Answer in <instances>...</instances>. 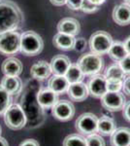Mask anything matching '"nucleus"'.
I'll list each match as a JSON object with an SVG mask.
<instances>
[{"label":"nucleus","mask_w":130,"mask_h":146,"mask_svg":"<svg viewBox=\"0 0 130 146\" xmlns=\"http://www.w3.org/2000/svg\"><path fill=\"white\" fill-rule=\"evenodd\" d=\"M37 100H38L39 105L43 109H51L58 101V95L49 90V88L43 89L38 93Z\"/></svg>","instance_id":"4468645a"},{"label":"nucleus","mask_w":130,"mask_h":146,"mask_svg":"<svg viewBox=\"0 0 130 146\" xmlns=\"http://www.w3.org/2000/svg\"><path fill=\"white\" fill-rule=\"evenodd\" d=\"M1 69L6 76H18L22 72V62L16 58H8L2 63Z\"/></svg>","instance_id":"dca6fc26"},{"label":"nucleus","mask_w":130,"mask_h":146,"mask_svg":"<svg viewBox=\"0 0 130 146\" xmlns=\"http://www.w3.org/2000/svg\"><path fill=\"white\" fill-rule=\"evenodd\" d=\"M108 54H109V56L115 62H121L125 56L128 55L126 49H125L123 42H120V41L113 42L111 48L109 49Z\"/></svg>","instance_id":"4be33fe9"},{"label":"nucleus","mask_w":130,"mask_h":146,"mask_svg":"<svg viewBox=\"0 0 130 146\" xmlns=\"http://www.w3.org/2000/svg\"><path fill=\"white\" fill-rule=\"evenodd\" d=\"M122 81H108L107 80V89L108 92H119L122 89Z\"/></svg>","instance_id":"c756f323"},{"label":"nucleus","mask_w":130,"mask_h":146,"mask_svg":"<svg viewBox=\"0 0 130 146\" xmlns=\"http://www.w3.org/2000/svg\"><path fill=\"white\" fill-rule=\"evenodd\" d=\"M4 122L9 129H22L26 124V115L18 104H11L4 113Z\"/></svg>","instance_id":"39448f33"},{"label":"nucleus","mask_w":130,"mask_h":146,"mask_svg":"<svg viewBox=\"0 0 130 146\" xmlns=\"http://www.w3.org/2000/svg\"><path fill=\"white\" fill-rule=\"evenodd\" d=\"M53 43L54 47L62 51H70L74 49L75 36L65 33H56L53 36Z\"/></svg>","instance_id":"aec40b11"},{"label":"nucleus","mask_w":130,"mask_h":146,"mask_svg":"<svg viewBox=\"0 0 130 146\" xmlns=\"http://www.w3.org/2000/svg\"><path fill=\"white\" fill-rule=\"evenodd\" d=\"M30 74L33 78L37 80H45L49 78L51 74V64L45 60H40L31 66Z\"/></svg>","instance_id":"a211bd4d"},{"label":"nucleus","mask_w":130,"mask_h":146,"mask_svg":"<svg viewBox=\"0 0 130 146\" xmlns=\"http://www.w3.org/2000/svg\"><path fill=\"white\" fill-rule=\"evenodd\" d=\"M12 103L11 95H9L7 92L0 86V116H3L6 110L10 107Z\"/></svg>","instance_id":"bb28decb"},{"label":"nucleus","mask_w":130,"mask_h":146,"mask_svg":"<svg viewBox=\"0 0 130 146\" xmlns=\"http://www.w3.org/2000/svg\"><path fill=\"white\" fill-rule=\"evenodd\" d=\"M20 34L16 30L0 33V54L12 56L20 52Z\"/></svg>","instance_id":"20e7f679"},{"label":"nucleus","mask_w":130,"mask_h":146,"mask_svg":"<svg viewBox=\"0 0 130 146\" xmlns=\"http://www.w3.org/2000/svg\"><path fill=\"white\" fill-rule=\"evenodd\" d=\"M98 118L93 113L86 112L80 115L76 121V129L82 135L88 136L97 131Z\"/></svg>","instance_id":"0eeeda50"},{"label":"nucleus","mask_w":130,"mask_h":146,"mask_svg":"<svg viewBox=\"0 0 130 146\" xmlns=\"http://www.w3.org/2000/svg\"><path fill=\"white\" fill-rule=\"evenodd\" d=\"M115 129V121L110 117L102 116L98 119L97 125V131L101 135L109 136L111 135Z\"/></svg>","instance_id":"5701e85b"},{"label":"nucleus","mask_w":130,"mask_h":146,"mask_svg":"<svg viewBox=\"0 0 130 146\" xmlns=\"http://www.w3.org/2000/svg\"><path fill=\"white\" fill-rule=\"evenodd\" d=\"M49 64H51V73H53V75L64 76L66 71L71 65V60L67 56L56 55L51 58Z\"/></svg>","instance_id":"f8f14e48"},{"label":"nucleus","mask_w":130,"mask_h":146,"mask_svg":"<svg viewBox=\"0 0 130 146\" xmlns=\"http://www.w3.org/2000/svg\"><path fill=\"white\" fill-rule=\"evenodd\" d=\"M0 146H9L7 140L4 137H1V136H0Z\"/></svg>","instance_id":"ea45409f"},{"label":"nucleus","mask_w":130,"mask_h":146,"mask_svg":"<svg viewBox=\"0 0 130 146\" xmlns=\"http://www.w3.org/2000/svg\"><path fill=\"white\" fill-rule=\"evenodd\" d=\"M77 64L80 66L84 75L92 76V75L99 74V72L103 70L104 60L102 56L96 55L90 52L80 56Z\"/></svg>","instance_id":"7ed1b4c3"},{"label":"nucleus","mask_w":130,"mask_h":146,"mask_svg":"<svg viewBox=\"0 0 130 146\" xmlns=\"http://www.w3.org/2000/svg\"><path fill=\"white\" fill-rule=\"evenodd\" d=\"M20 146H39V143L37 140L35 139H25L23 140L22 143L20 144Z\"/></svg>","instance_id":"c9c22d12"},{"label":"nucleus","mask_w":130,"mask_h":146,"mask_svg":"<svg viewBox=\"0 0 130 146\" xmlns=\"http://www.w3.org/2000/svg\"><path fill=\"white\" fill-rule=\"evenodd\" d=\"M86 47V41L84 37H80V38H75V43H74V49L73 50L77 52H82L84 51Z\"/></svg>","instance_id":"7c9ffc66"},{"label":"nucleus","mask_w":130,"mask_h":146,"mask_svg":"<svg viewBox=\"0 0 130 146\" xmlns=\"http://www.w3.org/2000/svg\"><path fill=\"white\" fill-rule=\"evenodd\" d=\"M122 115H123L124 119L130 123V101L125 103L124 107L122 108Z\"/></svg>","instance_id":"72a5a7b5"},{"label":"nucleus","mask_w":130,"mask_h":146,"mask_svg":"<svg viewBox=\"0 0 130 146\" xmlns=\"http://www.w3.org/2000/svg\"><path fill=\"white\" fill-rule=\"evenodd\" d=\"M130 143V129L119 128L115 129L111 135L112 146H128Z\"/></svg>","instance_id":"6ab92c4d"},{"label":"nucleus","mask_w":130,"mask_h":146,"mask_svg":"<svg viewBox=\"0 0 130 146\" xmlns=\"http://www.w3.org/2000/svg\"><path fill=\"white\" fill-rule=\"evenodd\" d=\"M89 95L95 98H101L108 92L107 79L104 75H92L87 84Z\"/></svg>","instance_id":"9d476101"},{"label":"nucleus","mask_w":130,"mask_h":146,"mask_svg":"<svg viewBox=\"0 0 130 146\" xmlns=\"http://www.w3.org/2000/svg\"><path fill=\"white\" fill-rule=\"evenodd\" d=\"M64 76L67 79V81L69 82V84H74L82 82L86 75L84 74V72L82 71V69L77 63H75V64L71 63V65L68 68L67 71H66Z\"/></svg>","instance_id":"393cba45"},{"label":"nucleus","mask_w":130,"mask_h":146,"mask_svg":"<svg viewBox=\"0 0 130 146\" xmlns=\"http://www.w3.org/2000/svg\"><path fill=\"white\" fill-rule=\"evenodd\" d=\"M63 146H87L86 138L78 133H73L66 136L63 140Z\"/></svg>","instance_id":"a878e982"},{"label":"nucleus","mask_w":130,"mask_h":146,"mask_svg":"<svg viewBox=\"0 0 130 146\" xmlns=\"http://www.w3.org/2000/svg\"><path fill=\"white\" fill-rule=\"evenodd\" d=\"M124 1V3H126V4H128V5H130V0H123Z\"/></svg>","instance_id":"a19ab883"},{"label":"nucleus","mask_w":130,"mask_h":146,"mask_svg":"<svg viewBox=\"0 0 130 146\" xmlns=\"http://www.w3.org/2000/svg\"><path fill=\"white\" fill-rule=\"evenodd\" d=\"M23 23V13L15 2L0 0V33L16 30Z\"/></svg>","instance_id":"f257e3e1"},{"label":"nucleus","mask_w":130,"mask_h":146,"mask_svg":"<svg viewBox=\"0 0 130 146\" xmlns=\"http://www.w3.org/2000/svg\"><path fill=\"white\" fill-rule=\"evenodd\" d=\"M67 94L72 101L80 102V101H84L86 100L89 95V92L87 85L82 83V82H79V83L70 84L68 87Z\"/></svg>","instance_id":"9b49d317"},{"label":"nucleus","mask_w":130,"mask_h":146,"mask_svg":"<svg viewBox=\"0 0 130 146\" xmlns=\"http://www.w3.org/2000/svg\"><path fill=\"white\" fill-rule=\"evenodd\" d=\"M49 1H51V3L54 6H62V5H64V4H66L67 0H49Z\"/></svg>","instance_id":"e433bc0d"},{"label":"nucleus","mask_w":130,"mask_h":146,"mask_svg":"<svg viewBox=\"0 0 130 146\" xmlns=\"http://www.w3.org/2000/svg\"><path fill=\"white\" fill-rule=\"evenodd\" d=\"M106 79L108 81H124L125 79V73L122 70L121 66L119 65V62L114 63V64L110 65L105 71Z\"/></svg>","instance_id":"b1692460"},{"label":"nucleus","mask_w":130,"mask_h":146,"mask_svg":"<svg viewBox=\"0 0 130 146\" xmlns=\"http://www.w3.org/2000/svg\"><path fill=\"white\" fill-rule=\"evenodd\" d=\"M113 38L106 31H96L90 36L88 41V45L90 51L96 55L102 56L109 52L113 44Z\"/></svg>","instance_id":"423d86ee"},{"label":"nucleus","mask_w":130,"mask_h":146,"mask_svg":"<svg viewBox=\"0 0 130 146\" xmlns=\"http://www.w3.org/2000/svg\"><path fill=\"white\" fill-rule=\"evenodd\" d=\"M69 82L65 78V76H60V75H53L51 78L49 79L48 88L49 90L54 92L57 95L63 94L67 92L68 87H69Z\"/></svg>","instance_id":"412c9836"},{"label":"nucleus","mask_w":130,"mask_h":146,"mask_svg":"<svg viewBox=\"0 0 130 146\" xmlns=\"http://www.w3.org/2000/svg\"><path fill=\"white\" fill-rule=\"evenodd\" d=\"M44 41L42 37L35 31L27 30L20 34V52L27 56H37L43 51Z\"/></svg>","instance_id":"f03ea898"},{"label":"nucleus","mask_w":130,"mask_h":146,"mask_svg":"<svg viewBox=\"0 0 130 146\" xmlns=\"http://www.w3.org/2000/svg\"><path fill=\"white\" fill-rule=\"evenodd\" d=\"M0 86L5 90L9 95L14 96L20 93L22 89V82L18 76H4L2 78Z\"/></svg>","instance_id":"2eb2a0df"},{"label":"nucleus","mask_w":130,"mask_h":146,"mask_svg":"<svg viewBox=\"0 0 130 146\" xmlns=\"http://www.w3.org/2000/svg\"><path fill=\"white\" fill-rule=\"evenodd\" d=\"M81 30L79 21L74 18H64L57 23V31L60 33L76 36Z\"/></svg>","instance_id":"ddd939ff"},{"label":"nucleus","mask_w":130,"mask_h":146,"mask_svg":"<svg viewBox=\"0 0 130 146\" xmlns=\"http://www.w3.org/2000/svg\"><path fill=\"white\" fill-rule=\"evenodd\" d=\"M126 100L123 94L120 92H107V93L101 98V105L104 109L111 112L120 111L124 107Z\"/></svg>","instance_id":"6e6552de"},{"label":"nucleus","mask_w":130,"mask_h":146,"mask_svg":"<svg viewBox=\"0 0 130 146\" xmlns=\"http://www.w3.org/2000/svg\"><path fill=\"white\" fill-rule=\"evenodd\" d=\"M51 113L55 119L62 122L70 121L75 115V106L69 100H58L51 108Z\"/></svg>","instance_id":"1a4fd4ad"},{"label":"nucleus","mask_w":130,"mask_h":146,"mask_svg":"<svg viewBox=\"0 0 130 146\" xmlns=\"http://www.w3.org/2000/svg\"><path fill=\"white\" fill-rule=\"evenodd\" d=\"M1 133H2V128H1V126H0V136H1Z\"/></svg>","instance_id":"79ce46f5"},{"label":"nucleus","mask_w":130,"mask_h":146,"mask_svg":"<svg viewBox=\"0 0 130 146\" xmlns=\"http://www.w3.org/2000/svg\"><path fill=\"white\" fill-rule=\"evenodd\" d=\"M119 65L125 74H130V55H127L121 62H119Z\"/></svg>","instance_id":"2f4dec72"},{"label":"nucleus","mask_w":130,"mask_h":146,"mask_svg":"<svg viewBox=\"0 0 130 146\" xmlns=\"http://www.w3.org/2000/svg\"><path fill=\"white\" fill-rule=\"evenodd\" d=\"M82 2V0H67L66 4H67V6L69 7L71 10L78 11L81 9Z\"/></svg>","instance_id":"473e14b6"},{"label":"nucleus","mask_w":130,"mask_h":146,"mask_svg":"<svg viewBox=\"0 0 130 146\" xmlns=\"http://www.w3.org/2000/svg\"><path fill=\"white\" fill-rule=\"evenodd\" d=\"M86 144L87 146H106L105 140L102 136L96 133L86 136Z\"/></svg>","instance_id":"cd10ccee"},{"label":"nucleus","mask_w":130,"mask_h":146,"mask_svg":"<svg viewBox=\"0 0 130 146\" xmlns=\"http://www.w3.org/2000/svg\"><path fill=\"white\" fill-rule=\"evenodd\" d=\"M128 146H130V143H129V145H128Z\"/></svg>","instance_id":"37998d69"},{"label":"nucleus","mask_w":130,"mask_h":146,"mask_svg":"<svg viewBox=\"0 0 130 146\" xmlns=\"http://www.w3.org/2000/svg\"><path fill=\"white\" fill-rule=\"evenodd\" d=\"M123 44L125 46V49H126L127 53H128V55H130V36H128L126 39L124 40Z\"/></svg>","instance_id":"4c0bfd02"},{"label":"nucleus","mask_w":130,"mask_h":146,"mask_svg":"<svg viewBox=\"0 0 130 146\" xmlns=\"http://www.w3.org/2000/svg\"><path fill=\"white\" fill-rule=\"evenodd\" d=\"M98 9H99V6L93 4L92 2L89 1V0H82L80 10L86 14H92V13L97 12Z\"/></svg>","instance_id":"c85d7f7f"},{"label":"nucleus","mask_w":130,"mask_h":146,"mask_svg":"<svg viewBox=\"0 0 130 146\" xmlns=\"http://www.w3.org/2000/svg\"><path fill=\"white\" fill-rule=\"evenodd\" d=\"M122 89H123L124 94L130 96V76L126 77L122 83Z\"/></svg>","instance_id":"f704fd0d"},{"label":"nucleus","mask_w":130,"mask_h":146,"mask_svg":"<svg viewBox=\"0 0 130 146\" xmlns=\"http://www.w3.org/2000/svg\"><path fill=\"white\" fill-rule=\"evenodd\" d=\"M90 2H92L93 4H95V5H97V6H100V5H102V4L104 3V2L106 1V0H89Z\"/></svg>","instance_id":"58836bf2"},{"label":"nucleus","mask_w":130,"mask_h":146,"mask_svg":"<svg viewBox=\"0 0 130 146\" xmlns=\"http://www.w3.org/2000/svg\"><path fill=\"white\" fill-rule=\"evenodd\" d=\"M113 19L119 25H130V5L122 3L115 6L113 10Z\"/></svg>","instance_id":"f3484780"}]
</instances>
